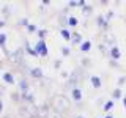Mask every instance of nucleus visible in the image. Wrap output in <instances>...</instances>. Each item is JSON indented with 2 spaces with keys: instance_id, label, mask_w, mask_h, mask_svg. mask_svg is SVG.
I'll use <instances>...</instances> for the list:
<instances>
[{
  "instance_id": "19",
  "label": "nucleus",
  "mask_w": 126,
  "mask_h": 118,
  "mask_svg": "<svg viewBox=\"0 0 126 118\" xmlns=\"http://www.w3.org/2000/svg\"><path fill=\"white\" fill-rule=\"evenodd\" d=\"M107 118H112V117H107Z\"/></svg>"
},
{
  "instance_id": "18",
  "label": "nucleus",
  "mask_w": 126,
  "mask_h": 118,
  "mask_svg": "<svg viewBox=\"0 0 126 118\" xmlns=\"http://www.w3.org/2000/svg\"><path fill=\"white\" fill-rule=\"evenodd\" d=\"M125 105H126V99H125Z\"/></svg>"
},
{
  "instance_id": "15",
  "label": "nucleus",
  "mask_w": 126,
  "mask_h": 118,
  "mask_svg": "<svg viewBox=\"0 0 126 118\" xmlns=\"http://www.w3.org/2000/svg\"><path fill=\"white\" fill-rule=\"evenodd\" d=\"M74 41H80V36H79V35H74Z\"/></svg>"
},
{
  "instance_id": "6",
  "label": "nucleus",
  "mask_w": 126,
  "mask_h": 118,
  "mask_svg": "<svg viewBox=\"0 0 126 118\" xmlns=\"http://www.w3.org/2000/svg\"><path fill=\"white\" fill-rule=\"evenodd\" d=\"M112 57L113 58H118V57H120V50H118L117 47H113V49H112Z\"/></svg>"
},
{
  "instance_id": "17",
  "label": "nucleus",
  "mask_w": 126,
  "mask_h": 118,
  "mask_svg": "<svg viewBox=\"0 0 126 118\" xmlns=\"http://www.w3.org/2000/svg\"><path fill=\"white\" fill-rule=\"evenodd\" d=\"M2 91H3V90H2V88H0V93H2Z\"/></svg>"
},
{
  "instance_id": "2",
  "label": "nucleus",
  "mask_w": 126,
  "mask_h": 118,
  "mask_svg": "<svg viewBox=\"0 0 126 118\" xmlns=\"http://www.w3.org/2000/svg\"><path fill=\"white\" fill-rule=\"evenodd\" d=\"M36 50H38V52H41L43 55H46V47H44V43H39V46L36 47Z\"/></svg>"
},
{
  "instance_id": "5",
  "label": "nucleus",
  "mask_w": 126,
  "mask_h": 118,
  "mask_svg": "<svg viewBox=\"0 0 126 118\" xmlns=\"http://www.w3.org/2000/svg\"><path fill=\"white\" fill-rule=\"evenodd\" d=\"M3 79H5V80L8 82V84H13V76H11V74H3Z\"/></svg>"
},
{
  "instance_id": "8",
  "label": "nucleus",
  "mask_w": 126,
  "mask_h": 118,
  "mask_svg": "<svg viewBox=\"0 0 126 118\" xmlns=\"http://www.w3.org/2000/svg\"><path fill=\"white\" fill-rule=\"evenodd\" d=\"M92 82H93L94 87H99L101 85V82H99V79H98V77H92Z\"/></svg>"
},
{
  "instance_id": "16",
  "label": "nucleus",
  "mask_w": 126,
  "mask_h": 118,
  "mask_svg": "<svg viewBox=\"0 0 126 118\" xmlns=\"http://www.w3.org/2000/svg\"><path fill=\"white\" fill-rule=\"evenodd\" d=\"M2 107H3V105H2V101H0V112H2Z\"/></svg>"
},
{
  "instance_id": "12",
  "label": "nucleus",
  "mask_w": 126,
  "mask_h": 118,
  "mask_svg": "<svg viewBox=\"0 0 126 118\" xmlns=\"http://www.w3.org/2000/svg\"><path fill=\"white\" fill-rule=\"evenodd\" d=\"M62 35H63V36H65V38H69V33H68V31H66V30H62Z\"/></svg>"
},
{
  "instance_id": "3",
  "label": "nucleus",
  "mask_w": 126,
  "mask_h": 118,
  "mask_svg": "<svg viewBox=\"0 0 126 118\" xmlns=\"http://www.w3.org/2000/svg\"><path fill=\"white\" fill-rule=\"evenodd\" d=\"M80 96H82V94H80V90H73V98H74L76 101L80 99Z\"/></svg>"
},
{
  "instance_id": "14",
  "label": "nucleus",
  "mask_w": 126,
  "mask_h": 118,
  "mask_svg": "<svg viewBox=\"0 0 126 118\" xmlns=\"http://www.w3.org/2000/svg\"><path fill=\"white\" fill-rule=\"evenodd\" d=\"M113 96H115V98L120 96V90H115V91H113Z\"/></svg>"
},
{
  "instance_id": "4",
  "label": "nucleus",
  "mask_w": 126,
  "mask_h": 118,
  "mask_svg": "<svg viewBox=\"0 0 126 118\" xmlns=\"http://www.w3.org/2000/svg\"><path fill=\"white\" fill-rule=\"evenodd\" d=\"M19 55H21V50H17V52H16L14 55H11V60H14V61H21V57H19Z\"/></svg>"
},
{
  "instance_id": "13",
  "label": "nucleus",
  "mask_w": 126,
  "mask_h": 118,
  "mask_svg": "<svg viewBox=\"0 0 126 118\" xmlns=\"http://www.w3.org/2000/svg\"><path fill=\"white\" fill-rule=\"evenodd\" d=\"M106 110H110L112 109V102H107V104H106V107H104Z\"/></svg>"
},
{
  "instance_id": "10",
  "label": "nucleus",
  "mask_w": 126,
  "mask_h": 118,
  "mask_svg": "<svg viewBox=\"0 0 126 118\" xmlns=\"http://www.w3.org/2000/svg\"><path fill=\"white\" fill-rule=\"evenodd\" d=\"M3 43H5V35H0V46H3Z\"/></svg>"
},
{
  "instance_id": "9",
  "label": "nucleus",
  "mask_w": 126,
  "mask_h": 118,
  "mask_svg": "<svg viewBox=\"0 0 126 118\" xmlns=\"http://www.w3.org/2000/svg\"><path fill=\"white\" fill-rule=\"evenodd\" d=\"M90 49V43H84V46H82V50H88Z\"/></svg>"
},
{
  "instance_id": "7",
  "label": "nucleus",
  "mask_w": 126,
  "mask_h": 118,
  "mask_svg": "<svg viewBox=\"0 0 126 118\" xmlns=\"http://www.w3.org/2000/svg\"><path fill=\"white\" fill-rule=\"evenodd\" d=\"M32 74H33L35 77H41V71H39V68H35L33 71H32Z\"/></svg>"
},
{
  "instance_id": "11",
  "label": "nucleus",
  "mask_w": 126,
  "mask_h": 118,
  "mask_svg": "<svg viewBox=\"0 0 126 118\" xmlns=\"http://www.w3.org/2000/svg\"><path fill=\"white\" fill-rule=\"evenodd\" d=\"M69 24H71V25H76V24H77V21H76L74 17H71V19H69Z\"/></svg>"
},
{
  "instance_id": "1",
  "label": "nucleus",
  "mask_w": 126,
  "mask_h": 118,
  "mask_svg": "<svg viewBox=\"0 0 126 118\" xmlns=\"http://www.w3.org/2000/svg\"><path fill=\"white\" fill-rule=\"evenodd\" d=\"M68 107H69V102L65 99V98L63 96H57L54 99V109L55 110H58V112H66V110H68Z\"/></svg>"
}]
</instances>
